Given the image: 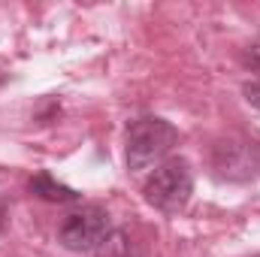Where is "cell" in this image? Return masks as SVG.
Returning a JSON list of instances; mask_svg holds the SVG:
<instances>
[{"instance_id":"9c48e42d","label":"cell","mask_w":260,"mask_h":257,"mask_svg":"<svg viewBox=\"0 0 260 257\" xmlns=\"http://www.w3.org/2000/svg\"><path fill=\"white\" fill-rule=\"evenodd\" d=\"M248 64L260 70V40L254 43V46H251V49H248Z\"/></svg>"},{"instance_id":"ba28073f","label":"cell","mask_w":260,"mask_h":257,"mask_svg":"<svg viewBox=\"0 0 260 257\" xmlns=\"http://www.w3.org/2000/svg\"><path fill=\"white\" fill-rule=\"evenodd\" d=\"M6 224H9V203H6V197H0V236L6 230Z\"/></svg>"},{"instance_id":"6da1fadb","label":"cell","mask_w":260,"mask_h":257,"mask_svg":"<svg viewBox=\"0 0 260 257\" xmlns=\"http://www.w3.org/2000/svg\"><path fill=\"white\" fill-rule=\"evenodd\" d=\"M145 194V203L154 206L157 212L164 215H179L188 203H191V194H194V173H191V164L185 157H173L167 160L164 167H157L148 182L142 185Z\"/></svg>"},{"instance_id":"7a4b0ae2","label":"cell","mask_w":260,"mask_h":257,"mask_svg":"<svg viewBox=\"0 0 260 257\" xmlns=\"http://www.w3.org/2000/svg\"><path fill=\"white\" fill-rule=\"evenodd\" d=\"M176 142H179V130L167 118H157V115L136 118L127 127V167L148 170L151 164L167 157Z\"/></svg>"},{"instance_id":"52a82bcc","label":"cell","mask_w":260,"mask_h":257,"mask_svg":"<svg viewBox=\"0 0 260 257\" xmlns=\"http://www.w3.org/2000/svg\"><path fill=\"white\" fill-rule=\"evenodd\" d=\"M242 94H245L248 106L260 109V79H254V82H245V85H242Z\"/></svg>"},{"instance_id":"3957f363","label":"cell","mask_w":260,"mask_h":257,"mask_svg":"<svg viewBox=\"0 0 260 257\" xmlns=\"http://www.w3.org/2000/svg\"><path fill=\"white\" fill-rule=\"evenodd\" d=\"M109 236H112V218L100 206H82L70 212L58 227V242L73 254L100 251Z\"/></svg>"},{"instance_id":"8992f818","label":"cell","mask_w":260,"mask_h":257,"mask_svg":"<svg viewBox=\"0 0 260 257\" xmlns=\"http://www.w3.org/2000/svg\"><path fill=\"white\" fill-rule=\"evenodd\" d=\"M100 251H103V257H133L130 254V242H127L124 233H112Z\"/></svg>"},{"instance_id":"5b68a950","label":"cell","mask_w":260,"mask_h":257,"mask_svg":"<svg viewBox=\"0 0 260 257\" xmlns=\"http://www.w3.org/2000/svg\"><path fill=\"white\" fill-rule=\"evenodd\" d=\"M30 194L34 197H40V200H49V203H76L79 200V194L73 191V188H67L61 182H55L49 173H37L34 179H30Z\"/></svg>"},{"instance_id":"277c9868","label":"cell","mask_w":260,"mask_h":257,"mask_svg":"<svg viewBox=\"0 0 260 257\" xmlns=\"http://www.w3.org/2000/svg\"><path fill=\"white\" fill-rule=\"evenodd\" d=\"M212 170L227 182H251L260 176V142L245 136H227L212 148Z\"/></svg>"}]
</instances>
